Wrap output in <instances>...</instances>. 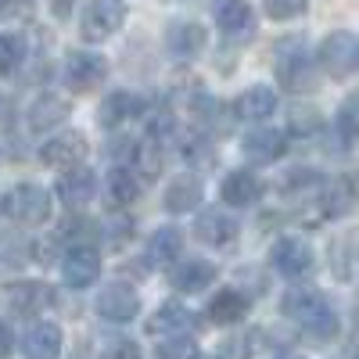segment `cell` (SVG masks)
I'll return each mask as SVG.
<instances>
[{"mask_svg":"<svg viewBox=\"0 0 359 359\" xmlns=\"http://www.w3.org/2000/svg\"><path fill=\"white\" fill-rule=\"evenodd\" d=\"M280 309L284 316L302 327V331L316 334V338H334L338 334V313L327 298L313 287H291L284 298H280Z\"/></svg>","mask_w":359,"mask_h":359,"instance_id":"6da1fadb","label":"cell"},{"mask_svg":"<svg viewBox=\"0 0 359 359\" xmlns=\"http://www.w3.org/2000/svg\"><path fill=\"white\" fill-rule=\"evenodd\" d=\"M277 79L291 94H309L316 90V65L302 40H284L277 47Z\"/></svg>","mask_w":359,"mask_h":359,"instance_id":"7a4b0ae2","label":"cell"},{"mask_svg":"<svg viewBox=\"0 0 359 359\" xmlns=\"http://www.w3.org/2000/svg\"><path fill=\"white\" fill-rule=\"evenodd\" d=\"M0 208H4V216L22 223V226H33V223H47L50 219V208H54V198L47 187L40 184H18L4 194V201H0Z\"/></svg>","mask_w":359,"mask_h":359,"instance_id":"3957f363","label":"cell"},{"mask_svg":"<svg viewBox=\"0 0 359 359\" xmlns=\"http://www.w3.org/2000/svg\"><path fill=\"white\" fill-rule=\"evenodd\" d=\"M126 22V0H90L79 18V33L86 43H101Z\"/></svg>","mask_w":359,"mask_h":359,"instance_id":"277c9868","label":"cell"},{"mask_svg":"<svg viewBox=\"0 0 359 359\" xmlns=\"http://www.w3.org/2000/svg\"><path fill=\"white\" fill-rule=\"evenodd\" d=\"M355 201H359V191H355V180L352 176H331V180H323L320 191H316V201H313V223L352 212Z\"/></svg>","mask_w":359,"mask_h":359,"instance_id":"5b68a950","label":"cell"},{"mask_svg":"<svg viewBox=\"0 0 359 359\" xmlns=\"http://www.w3.org/2000/svg\"><path fill=\"white\" fill-rule=\"evenodd\" d=\"M108 76V62L94 50H72L65 57V86L72 94H90V90H97Z\"/></svg>","mask_w":359,"mask_h":359,"instance_id":"8992f818","label":"cell"},{"mask_svg":"<svg viewBox=\"0 0 359 359\" xmlns=\"http://www.w3.org/2000/svg\"><path fill=\"white\" fill-rule=\"evenodd\" d=\"M62 273H65V284L83 291L90 287L97 277H101V255L97 248H90V245H72L62 259Z\"/></svg>","mask_w":359,"mask_h":359,"instance_id":"52a82bcc","label":"cell"},{"mask_svg":"<svg viewBox=\"0 0 359 359\" xmlns=\"http://www.w3.org/2000/svg\"><path fill=\"white\" fill-rule=\"evenodd\" d=\"M269 262H273V269H280L284 277H302L313 269L316 255L302 237H280L273 245V252H269Z\"/></svg>","mask_w":359,"mask_h":359,"instance_id":"ba28073f","label":"cell"},{"mask_svg":"<svg viewBox=\"0 0 359 359\" xmlns=\"http://www.w3.org/2000/svg\"><path fill=\"white\" fill-rule=\"evenodd\" d=\"M355 43L352 33H331L323 43H320V65L327 76L334 79H345L352 69H355Z\"/></svg>","mask_w":359,"mask_h":359,"instance_id":"9c48e42d","label":"cell"},{"mask_svg":"<svg viewBox=\"0 0 359 359\" xmlns=\"http://www.w3.org/2000/svg\"><path fill=\"white\" fill-rule=\"evenodd\" d=\"M57 198H62L69 208H83L97 198V176L86 165H69L62 176H57Z\"/></svg>","mask_w":359,"mask_h":359,"instance_id":"30bf717a","label":"cell"},{"mask_svg":"<svg viewBox=\"0 0 359 359\" xmlns=\"http://www.w3.org/2000/svg\"><path fill=\"white\" fill-rule=\"evenodd\" d=\"M97 313L111 323H130L140 313V294L130 284H108L97 294Z\"/></svg>","mask_w":359,"mask_h":359,"instance_id":"8fae6325","label":"cell"},{"mask_svg":"<svg viewBox=\"0 0 359 359\" xmlns=\"http://www.w3.org/2000/svg\"><path fill=\"white\" fill-rule=\"evenodd\" d=\"M201 327V320L180 302H165L158 306V313L147 320V334H165V338H176V334H194Z\"/></svg>","mask_w":359,"mask_h":359,"instance_id":"7c38bea8","label":"cell"},{"mask_svg":"<svg viewBox=\"0 0 359 359\" xmlns=\"http://www.w3.org/2000/svg\"><path fill=\"white\" fill-rule=\"evenodd\" d=\"M194 237L201 245H212V248H223L237 237V219L223 208H205V212L194 219Z\"/></svg>","mask_w":359,"mask_h":359,"instance_id":"4fadbf2b","label":"cell"},{"mask_svg":"<svg viewBox=\"0 0 359 359\" xmlns=\"http://www.w3.org/2000/svg\"><path fill=\"white\" fill-rule=\"evenodd\" d=\"M22 352H25V359H57L62 355V327L50 320L33 323L22 334Z\"/></svg>","mask_w":359,"mask_h":359,"instance_id":"5bb4252c","label":"cell"},{"mask_svg":"<svg viewBox=\"0 0 359 359\" xmlns=\"http://www.w3.org/2000/svg\"><path fill=\"white\" fill-rule=\"evenodd\" d=\"M284 151H287V133H280V130L262 126V130L245 133V140H241V155L252 162H277V158H284Z\"/></svg>","mask_w":359,"mask_h":359,"instance_id":"9a60e30c","label":"cell"},{"mask_svg":"<svg viewBox=\"0 0 359 359\" xmlns=\"http://www.w3.org/2000/svg\"><path fill=\"white\" fill-rule=\"evenodd\" d=\"M86 158V137L83 133H57L40 147V162L43 165H79Z\"/></svg>","mask_w":359,"mask_h":359,"instance_id":"2e32d148","label":"cell"},{"mask_svg":"<svg viewBox=\"0 0 359 359\" xmlns=\"http://www.w3.org/2000/svg\"><path fill=\"white\" fill-rule=\"evenodd\" d=\"M205 29L198 25V22H172L169 29H165V47H169V54L172 57H180V62H191V57H198L201 54V47H205Z\"/></svg>","mask_w":359,"mask_h":359,"instance_id":"e0dca14e","label":"cell"},{"mask_svg":"<svg viewBox=\"0 0 359 359\" xmlns=\"http://www.w3.org/2000/svg\"><path fill=\"white\" fill-rule=\"evenodd\" d=\"M277 94H273V86H248L245 94H237L233 101V115L237 118H245V123H262V118H269L277 111Z\"/></svg>","mask_w":359,"mask_h":359,"instance_id":"ac0fdd59","label":"cell"},{"mask_svg":"<svg viewBox=\"0 0 359 359\" xmlns=\"http://www.w3.org/2000/svg\"><path fill=\"white\" fill-rule=\"evenodd\" d=\"M262 191H266V184H262V180H259L252 169H237V172H230V176L223 180V187H219L223 201L233 205V208L255 205V201L262 198Z\"/></svg>","mask_w":359,"mask_h":359,"instance_id":"d6986e66","label":"cell"},{"mask_svg":"<svg viewBox=\"0 0 359 359\" xmlns=\"http://www.w3.org/2000/svg\"><path fill=\"white\" fill-rule=\"evenodd\" d=\"M137 115H144V97L130 94V90H115V94H108V101L101 104L97 123L111 130V126H123L126 118H137Z\"/></svg>","mask_w":359,"mask_h":359,"instance_id":"ffe728a7","label":"cell"},{"mask_svg":"<svg viewBox=\"0 0 359 359\" xmlns=\"http://www.w3.org/2000/svg\"><path fill=\"white\" fill-rule=\"evenodd\" d=\"M245 316H248V298L241 291H233V287L216 291V298L208 302V320L219 323V327H233V323H241Z\"/></svg>","mask_w":359,"mask_h":359,"instance_id":"44dd1931","label":"cell"},{"mask_svg":"<svg viewBox=\"0 0 359 359\" xmlns=\"http://www.w3.org/2000/svg\"><path fill=\"white\" fill-rule=\"evenodd\" d=\"M216 22L226 36H252V29H255V15L248 8V0H223L216 11Z\"/></svg>","mask_w":359,"mask_h":359,"instance_id":"7402d4cb","label":"cell"},{"mask_svg":"<svg viewBox=\"0 0 359 359\" xmlns=\"http://www.w3.org/2000/svg\"><path fill=\"white\" fill-rule=\"evenodd\" d=\"M212 277H216V269L208 266V262H201V259H187V262H180L176 269H172V287L176 291H187V294H198V291H205L208 284H212Z\"/></svg>","mask_w":359,"mask_h":359,"instance_id":"603a6c76","label":"cell"},{"mask_svg":"<svg viewBox=\"0 0 359 359\" xmlns=\"http://www.w3.org/2000/svg\"><path fill=\"white\" fill-rule=\"evenodd\" d=\"M201 205V180L198 176H176L165 191V208L169 212H187Z\"/></svg>","mask_w":359,"mask_h":359,"instance_id":"cb8c5ba5","label":"cell"},{"mask_svg":"<svg viewBox=\"0 0 359 359\" xmlns=\"http://www.w3.org/2000/svg\"><path fill=\"white\" fill-rule=\"evenodd\" d=\"M54 302V291L47 284H18L11 287V309L22 313V316H33L40 309H47Z\"/></svg>","mask_w":359,"mask_h":359,"instance_id":"d4e9b609","label":"cell"},{"mask_svg":"<svg viewBox=\"0 0 359 359\" xmlns=\"http://www.w3.org/2000/svg\"><path fill=\"white\" fill-rule=\"evenodd\" d=\"M104 187H108V198H111L115 205H133V201L140 198V180H137L126 165H115V169L108 172V180H104Z\"/></svg>","mask_w":359,"mask_h":359,"instance_id":"484cf974","label":"cell"},{"mask_svg":"<svg viewBox=\"0 0 359 359\" xmlns=\"http://www.w3.org/2000/svg\"><path fill=\"white\" fill-rule=\"evenodd\" d=\"M65 118H69V104L57 101V97H40L29 108V126L33 130H50L57 123H65Z\"/></svg>","mask_w":359,"mask_h":359,"instance_id":"4316f807","label":"cell"},{"mask_svg":"<svg viewBox=\"0 0 359 359\" xmlns=\"http://www.w3.org/2000/svg\"><path fill=\"white\" fill-rule=\"evenodd\" d=\"M147 259H151L155 266H169L180 259V233L172 226L165 230H155L151 233V241H147Z\"/></svg>","mask_w":359,"mask_h":359,"instance_id":"83f0119b","label":"cell"},{"mask_svg":"<svg viewBox=\"0 0 359 359\" xmlns=\"http://www.w3.org/2000/svg\"><path fill=\"white\" fill-rule=\"evenodd\" d=\"M25 62V36L22 33H0V76L15 72Z\"/></svg>","mask_w":359,"mask_h":359,"instance_id":"f1b7e54d","label":"cell"},{"mask_svg":"<svg viewBox=\"0 0 359 359\" xmlns=\"http://www.w3.org/2000/svg\"><path fill=\"white\" fill-rule=\"evenodd\" d=\"M334 123H338V133H341L345 140H359V94H348V97L341 101Z\"/></svg>","mask_w":359,"mask_h":359,"instance_id":"f546056e","label":"cell"},{"mask_svg":"<svg viewBox=\"0 0 359 359\" xmlns=\"http://www.w3.org/2000/svg\"><path fill=\"white\" fill-rule=\"evenodd\" d=\"M155 355H158V359H198V345H194V338H187V334H176V338H165Z\"/></svg>","mask_w":359,"mask_h":359,"instance_id":"4dcf8cb0","label":"cell"},{"mask_svg":"<svg viewBox=\"0 0 359 359\" xmlns=\"http://www.w3.org/2000/svg\"><path fill=\"white\" fill-rule=\"evenodd\" d=\"M262 8L269 18H277V22H287V18H298L306 8H309V0H262Z\"/></svg>","mask_w":359,"mask_h":359,"instance_id":"1f68e13d","label":"cell"},{"mask_svg":"<svg viewBox=\"0 0 359 359\" xmlns=\"http://www.w3.org/2000/svg\"><path fill=\"white\" fill-rule=\"evenodd\" d=\"M137 162H140V172L147 176V180H155L158 172H162V151L155 147V140H147V144H140V151H137Z\"/></svg>","mask_w":359,"mask_h":359,"instance_id":"d6a6232c","label":"cell"},{"mask_svg":"<svg viewBox=\"0 0 359 359\" xmlns=\"http://www.w3.org/2000/svg\"><path fill=\"white\" fill-rule=\"evenodd\" d=\"M101 359H144V355H140V345H137V341L123 338V341H111V345L101 352Z\"/></svg>","mask_w":359,"mask_h":359,"instance_id":"836d02e7","label":"cell"},{"mask_svg":"<svg viewBox=\"0 0 359 359\" xmlns=\"http://www.w3.org/2000/svg\"><path fill=\"white\" fill-rule=\"evenodd\" d=\"M11 348H15V338H11L8 327L0 323V359H8V355H11Z\"/></svg>","mask_w":359,"mask_h":359,"instance_id":"e575fe53","label":"cell"},{"mask_svg":"<svg viewBox=\"0 0 359 359\" xmlns=\"http://www.w3.org/2000/svg\"><path fill=\"white\" fill-rule=\"evenodd\" d=\"M72 4H76V0H50V11H54L57 18H69Z\"/></svg>","mask_w":359,"mask_h":359,"instance_id":"d590c367","label":"cell"},{"mask_svg":"<svg viewBox=\"0 0 359 359\" xmlns=\"http://www.w3.org/2000/svg\"><path fill=\"white\" fill-rule=\"evenodd\" d=\"M355 69H359V43H355Z\"/></svg>","mask_w":359,"mask_h":359,"instance_id":"8d00e7d4","label":"cell"},{"mask_svg":"<svg viewBox=\"0 0 359 359\" xmlns=\"http://www.w3.org/2000/svg\"><path fill=\"white\" fill-rule=\"evenodd\" d=\"M198 359H219V355H198Z\"/></svg>","mask_w":359,"mask_h":359,"instance_id":"74e56055","label":"cell"},{"mask_svg":"<svg viewBox=\"0 0 359 359\" xmlns=\"http://www.w3.org/2000/svg\"><path fill=\"white\" fill-rule=\"evenodd\" d=\"M348 359H359V348H355V352H352V355H348Z\"/></svg>","mask_w":359,"mask_h":359,"instance_id":"f35d334b","label":"cell"}]
</instances>
